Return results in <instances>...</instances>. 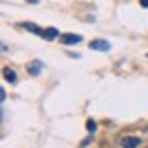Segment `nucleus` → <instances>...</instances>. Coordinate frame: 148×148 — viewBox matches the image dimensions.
Segmentation results:
<instances>
[{
    "instance_id": "obj_2",
    "label": "nucleus",
    "mask_w": 148,
    "mask_h": 148,
    "mask_svg": "<svg viewBox=\"0 0 148 148\" xmlns=\"http://www.w3.org/2000/svg\"><path fill=\"white\" fill-rule=\"evenodd\" d=\"M80 41H82V35H76V33H64V35H60V43H64V45H76Z\"/></svg>"
},
{
    "instance_id": "obj_6",
    "label": "nucleus",
    "mask_w": 148,
    "mask_h": 148,
    "mask_svg": "<svg viewBox=\"0 0 148 148\" xmlns=\"http://www.w3.org/2000/svg\"><path fill=\"white\" fill-rule=\"evenodd\" d=\"M21 27H23V29H27V31H31V33H35V35H41V33H43V31L37 27L35 23H23Z\"/></svg>"
},
{
    "instance_id": "obj_7",
    "label": "nucleus",
    "mask_w": 148,
    "mask_h": 148,
    "mask_svg": "<svg viewBox=\"0 0 148 148\" xmlns=\"http://www.w3.org/2000/svg\"><path fill=\"white\" fill-rule=\"evenodd\" d=\"M41 66H43L41 62H35V64H33V66L29 68V72L33 74V76H35V74H39V70H41Z\"/></svg>"
},
{
    "instance_id": "obj_8",
    "label": "nucleus",
    "mask_w": 148,
    "mask_h": 148,
    "mask_svg": "<svg viewBox=\"0 0 148 148\" xmlns=\"http://www.w3.org/2000/svg\"><path fill=\"white\" fill-rule=\"evenodd\" d=\"M86 130H88V132H97V121H92V119H90V121L86 123Z\"/></svg>"
},
{
    "instance_id": "obj_10",
    "label": "nucleus",
    "mask_w": 148,
    "mask_h": 148,
    "mask_svg": "<svg viewBox=\"0 0 148 148\" xmlns=\"http://www.w3.org/2000/svg\"><path fill=\"white\" fill-rule=\"evenodd\" d=\"M27 2H33V4H35V2H39V0H27Z\"/></svg>"
},
{
    "instance_id": "obj_5",
    "label": "nucleus",
    "mask_w": 148,
    "mask_h": 148,
    "mask_svg": "<svg viewBox=\"0 0 148 148\" xmlns=\"http://www.w3.org/2000/svg\"><path fill=\"white\" fill-rule=\"evenodd\" d=\"M2 74H4V80H6V82H10V84H14V82H16V72H14V70L4 68V70H2Z\"/></svg>"
},
{
    "instance_id": "obj_9",
    "label": "nucleus",
    "mask_w": 148,
    "mask_h": 148,
    "mask_svg": "<svg viewBox=\"0 0 148 148\" xmlns=\"http://www.w3.org/2000/svg\"><path fill=\"white\" fill-rule=\"evenodd\" d=\"M140 4H142V6H146V8H148V0H140Z\"/></svg>"
},
{
    "instance_id": "obj_1",
    "label": "nucleus",
    "mask_w": 148,
    "mask_h": 148,
    "mask_svg": "<svg viewBox=\"0 0 148 148\" xmlns=\"http://www.w3.org/2000/svg\"><path fill=\"white\" fill-rule=\"evenodd\" d=\"M119 146L121 148H140L142 146V138L140 136H121Z\"/></svg>"
},
{
    "instance_id": "obj_3",
    "label": "nucleus",
    "mask_w": 148,
    "mask_h": 148,
    "mask_svg": "<svg viewBox=\"0 0 148 148\" xmlns=\"http://www.w3.org/2000/svg\"><path fill=\"white\" fill-rule=\"evenodd\" d=\"M88 47L95 49V51H109V49H111V43L105 41V39H92V41L88 43Z\"/></svg>"
},
{
    "instance_id": "obj_4",
    "label": "nucleus",
    "mask_w": 148,
    "mask_h": 148,
    "mask_svg": "<svg viewBox=\"0 0 148 148\" xmlns=\"http://www.w3.org/2000/svg\"><path fill=\"white\" fill-rule=\"evenodd\" d=\"M41 35L45 37L47 41H53V39H60V31L56 29V27H49V29H45V31H43Z\"/></svg>"
}]
</instances>
